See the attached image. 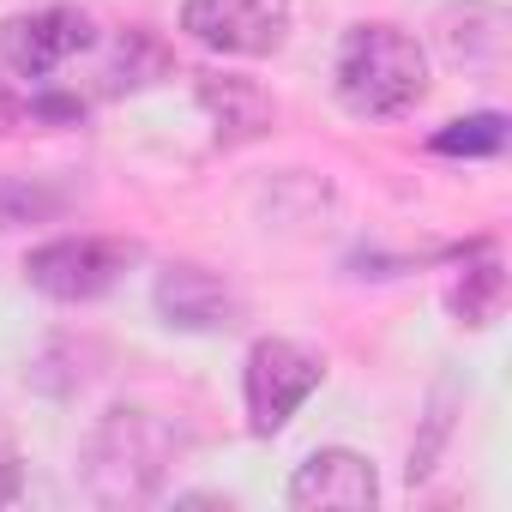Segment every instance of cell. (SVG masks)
<instances>
[{
	"instance_id": "1",
	"label": "cell",
	"mask_w": 512,
	"mask_h": 512,
	"mask_svg": "<svg viewBox=\"0 0 512 512\" xmlns=\"http://www.w3.org/2000/svg\"><path fill=\"white\" fill-rule=\"evenodd\" d=\"M332 91L356 121H398L428 97V49L386 19L350 25L332 61Z\"/></svg>"
},
{
	"instance_id": "2",
	"label": "cell",
	"mask_w": 512,
	"mask_h": 512,
	"mask_svg": "<svg viewBox=\"0 0 512 512\" xmlns=\"http://www.w3.org/2000/svg\"><path fill=\"white\" fill-rule=\"evenodd\" d=\"M187 452V434L157 416V410H139V404H115L97 428H91V446H85V488L103 500V506H139V500H157L169 470L181 464Z\"/></svg>"
},
{
	"instance_id": "3",
	"label": "cell",
	"mask_w": 512,
	"mask_h": 512,
	"mask_svg": "<svg viewBox=\"0 0 512 512\" xmlns=\"http://www.w3.org/2000/svg\"><path fill=\"white\" fill-rule=\"evenodd\" d=\"M326 356L296 344V338H260L241 362V398H247V428L253 434H278L290 416L320 392Z\"/></svg>"
},
{
	"instance_id": "4",
	"label": "cell",
	"mask_w": 512,
	"mask_h": 512,
	"mask_svg": "<svg viewBox=\"0 0 512 512\" xmlns=\"http://www.w3.org/2000/svg\"><path fill=\"white\" fill-rule=\"evenodd\" d=\"M103 31L85 7H31L0 25V61L31 85H55L73 61L97 55Z\"/></svg>"
},
{
	"instance_id": "5",
	"label": "cell",
	"mask_w": 512,
	"mask_h": 512,
	"mask_svg": "<svg viewBox=\"0 0 512 512\" xmlns=\"http://www.w3.org/2000/svg\"><path fill=\"white\" fill-rule=\"evenodd\" d=\"M139 260L133 241H109V235H55L43 247L25 253V278L31 290H43L49 302H97L121 284V272Z\"/></svg>"
},
{
	"instance_id": "6",
	"label": "cell",
	"mask_w": 512,
	"mask_h": 512,
	"mask_svg": "<svg viewBox=\"0 0 512 512\" xmlns=\"http://www.w3.org/2000/svg\"><path fill=\"white\" fill-rule=\"evenodd\" d=\"M181 31L235 61H266L290 43V0H181Z\"/></svg>"
},
{
	"instance_id": "7",
	"label": "cell",
	"mask_w": 512,
	"mask_h": 512,
	"mask_svg": "<svg viewBox=\"0 0 512 512\" xmlns=\"http://www.w3.org/2000/svg\"><path fill=\"white\" fill-rule=\"evenodd\" d=\"M157 314L175 332H229L241 320V302H235V290L211 266L175 260V266L157 272Z\"/></svg>"
},
{
	"instance_id": "8",
	"label": "cell",
	"mask_w": 512,
	"mask_h": 512,
	"mask_svg": "<svg viewBox=\"0 0 512 512\" xmlns=\"http://www.w3.org/2000/svg\"><path fill=\"white\" fill-rule=\"evenodd\" d=\"M380 500V476L362 452L350 446H320L296 464L290 476V506H344V512H368Z\"/></svg>"
},
{
	"instance_id": "9",
	"label": "cell",
	"mask_w": 512,
	"mask_h": 512,
	"mask_svg": "<svg viewBox=\"0 0 512 512\" xmlns=\"http://www.w3.org/2000/svg\"><path fill=\"white\" fill-rule=\"evenodd\" d=\"M506 7H494V0H464V7H446L434 19L440 31V49L452 67L464 73H500L506 67Z\"/></svg>"
},
{
	"instance_id": "10",
	"label": "cell",
	"mask_w": 512,
	"mask_h": 512,
	"mask_svg": "<svg viewBox=\"0 0 512 512\" xmlns=\"http://www.w3.org/2000/svg\"><path fill=\"white\" fill-rule=\"evenodd\" d=\"M199 103H205V115L217 121L223 139H260V133L278 121V103L253 85V79H235V73L199 79Z\"/></svg>"
},
{
	"instance_id": "11",
	"label": "cell",
	"mask_w": 512,
	"mask_h": 512,
	"mask_svg": "<svg viewBox=\"0 0 512 512\" xmlns=\"http://www.w3.org/2000/svg\"><path fill=\"white\" fill-rule=\"evenodd\" d=\"M452 314L464 320V326H494L500 320V308H506V272H500V260H494V253H482V260L476 266H464V278L452 284Z\"/></svg>"
},
{
	"instance_id": "12",
	"label": "cell",
	"mask_w": 512,
	"mask_h": 512,
	"mask_svg": "<svg viewBox=\"0 0 512 512\" xmlns=\"http://www.w3.org/2000/svg\"><path fill=\"white\" fill-rule=\"evenodd\" d=\"M440 157H500L506 151V115H464V121H446L434 139H428Z\"/></svg>"
},
{
	"instance_id": "13",
	"label": "cell",
	"mask_w": 512,
	"mask_h": 512,
	"mask_svg": "<svg viewBox=\"0 0 512 512\" xmlns=\"http://www.w3.org/2000/svg\"><path fill=\"white\" fill-rule=\"evenodd\" d=\"M19 488H25V452H19L13 428L0 422V506H13V500H19Z\"/></svg>"
},
{
	"instance_id": "14",
	"label": "cell",
	"mask_w": 512,
	"mask_h": 512,
	"mask_svg": "<svg viewBox=\"0 0 512 512\" xmlns=\"http://www.w3.org/2000/svg\"><path fill=\"white\" fill-rule=\"evenodd\" d=\"M19 115H25V109H19V97L7 91V79H0V139H7V133L19 127Z\"/></svg>"
}]
</instances>
